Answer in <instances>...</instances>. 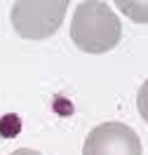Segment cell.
I'll return each instance as SVG.
<instances>
[{
    "instance_id": "277c9868",
    "label": "cell",
    "mask_w": 148,
    "mask_h": 155,
    "mask_svg": "<svg viewBox=\"0 0 148 155\" xmlns=\"http://www.w3.org/2000/svg\"><path fill=\"white\" fill-rule=\"evenodd\" d=\"M115 7L122 10V14H127L132 21L148 24V2H127V0H118Z\"/></svg>"
},
{
    "instance_id": "5b68a950",
    "label": "cell",
    "mask_w": 148,
    "mask_h": 155,
    "mask_svg": "<svg viewBox=\"0 0 148 155\" xmlns=\"http://www.w3.org/2000/svg\"><path fill=\"white\" fill-rule=\"evenodd\" d=\"M136 108H139V113H141V117L148 122V78H146V82L139 87V94H136Z\"/></svg>"
},
{
    "instance_id": "7a4b0ae2",
    "label": "cell",
    "mask_w": 148,
    "mask_h": 155,
    "mask_svg": "<svg viewBox=\"0 0 148 155\" xmlns=\"http://www.w3.org/2000/svg\"><path fill=\"white\" fill-rule=\"evenodd\" d=\"M66 0H19L12 5V28L26 40H45L59 31L66 17Z\"/></svg>"
},
{
    "instance_id": "8992f818",
    "label": "cell",
    "mask_w": 148,
    "mask_h": 155,
    "mask_svg": "<svg viewBox=\"0 0 148 155\" xmlns=\"http://www.w3.org/2000/svg\"><path fill=\"white\" fill-rule=\"evenodd\" d=\"M10 155H42V153L33 150V148H19V150H14V153H10Z\"/></svg>"
},
{
    "instance_id": "6da1fadb",
    "label": "cell",
    "mask_w": 148,
    "mask_h": 155,
    "mask_svg": "<svg viewBox=\"0 0 148 155\" xmlns=\"http://www.w3.org/2000/svg\"><path fill=\"white\" fill-rule=\"evenodd\" d=\"M120 38H122L120 19L106 2L87 0L80 2L78 10L73 12L71 40L78 49L87 54H104L115 47Z\"/></svg>"
},
{
    "instance_id": "3957f363",
    "label": "cell",
    "mask_w": 148,
    "mask_h": 155,
    "mask_svg": "<svg viewBox=\"0 0 148 155\" xmlns=\"http://www.w3.org/2000/svg\"><path fill=\"white\" fill-rule=\"evenodd\" d=\"M141 141L122 122H101L85 139L82 155H141Z\"/></svg>"
}]
</instances>
